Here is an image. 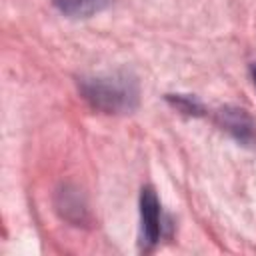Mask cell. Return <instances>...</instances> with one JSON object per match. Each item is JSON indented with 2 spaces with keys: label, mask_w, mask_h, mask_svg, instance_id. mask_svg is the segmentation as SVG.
<instances>
[{
  "label": "cell",
  "mask_w": 256,
  "mask_h": 256,
  "mask_svg": "<svg viewBox=\"0 0 256 256\" xmlns=\"http://www.w3.org/2000/svg\"><path fill=\"white\" fill-rule=\"evenodd\" d=\"M54 206L62 220L72 226H88L90 212L82 192L72 184H62L54 194Z\"/></svg>",
  "instance_id": "cell-4"
},
{
  "label": "cell",
  "mask_w": 256,
  "mask_h": 256,
  "mask_svg": "<svg viewBox=\"0 0 256 256\" xmlns=\"http://www.w3.org/2000/svg\"><path fill=\"white\" fill-rule=\"evenodd\" d=\"M252 80H254V88H256V64L252 66Z\"/></svg>",
  "instance_id": "cell-7"
},
{
  "label": "cell",
  "mask_w": 256,
  "mask_h": 256,
  "mask_svg": "<svg viewBox=\"0 0 256 256\" xmlns=\"http://www.w3.org/2000/svg\"><path fill=\"white\" fill-rule=\"evenodd\" d=\"M52 4L68 18H90L108 8L110 0H52Z\"/></svg>",
  "instance_id": "cell-5"
},
{
  "label": "cell",
  "mask_w": 256,
  "mask_h": 256,
  "mask_svg": "<svg viewBox=\"0 0 256 256\" xmlns=\"http://www.w3.org/2000/svg\"><path fill=\"white\" fill-rule=\"evenodd\" d=\"M170 226L164 222L160 200L150 186H144L140 192V244L142 250H152L164 236V228Z\"/></svg>",
  "instance_id": "cell-2"
},
{
  "label": "cell",
  "mask_w": 256,
  "mask_h": 256,
  "mask_svg": "<svg viewBox=\"0 0 256 256\" xmlns=\"http://www.w3.org/2000/svg\"><path fill=\"white\" fill-rule=\"evenodd\" d=\"M216 124L238 144L256 146V122L254 118L240 106H222L216 112Z\"/></svg>",
  "instance_id": "cell-3"
},
{
  "label": "cell",
  "mask_w": 256,
  "mask_h": 256,
  "mask_svg": "<svg viewBox=\"0 0 256 256\" xmlns=\"http://www.w3.org/2000/svg\"><path fill=\"white\" fill-rule=\"evenodd\" d=\"M168 98V102L174 106V108H178L180 112H184V114H190V116H198V114H202V104L196 100V98H192V96H184V94H168L166 96Z\"/></svg>",
  "instance_id": "cell-6"
},
{
  "label": "cell",
  "mask_w": 256,
  "mask_h": 256,
  "mask_svg": "<svg viewBox=\"0 0 256 256\" xmlns=\"http://www.w3.org/2000/svg\"><path fill=\"white\" fill-rule=\"evenodd\" d=\"M82 98L104 114H130L138 108L140 88L130 72H110L78 78Z\"/></svg>",
  "instance_id": "cell-1"
}]
</instances>
